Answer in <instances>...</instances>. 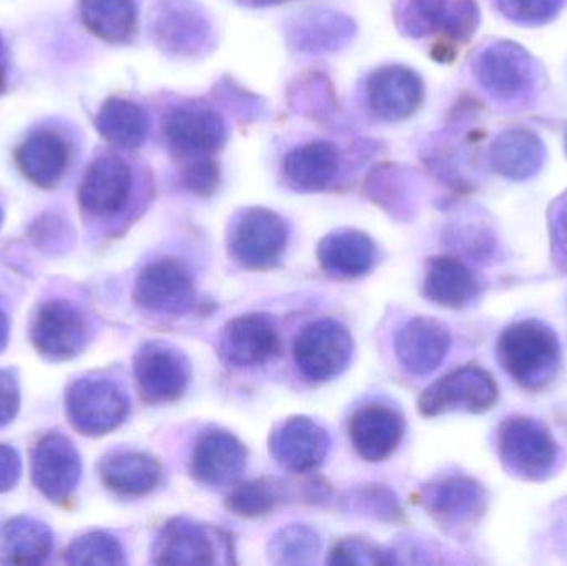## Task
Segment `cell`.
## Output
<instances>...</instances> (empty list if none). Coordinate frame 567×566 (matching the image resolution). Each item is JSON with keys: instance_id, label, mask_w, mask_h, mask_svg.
Masks as SVG:
<instances>
[{"instance_id": "9", "label": "cell", "mask_w": 567, "mask_h": 566, "mask_svg": "<svg viewBox=\"0 0 567 566\" xmlns=\"http://www.w3.org/2000/svg\"><path fill=\"white\" fill-rule=\"evenodd\" d=\"M70 422L85 435H103L122 424L128 412L126 395L113 382L82 379L66 398Z\"/></svg>"}, {"instance_id": "46", "label": "cell", "mask_w": 567, "mask_h": 566, "mask_svg": "<svg viewBox=\"0 0 567 566\" xmlns=\"http://www.w3.org/2000/svg\"><path fill=\"white\" fill-rule=\"evenodd\" d=\"M565 148H566V155H567V130H566V136H565Z\"/></svg>"}, {"instance_id": "43", "label": "cell", "mask_w": 567, "mask_h": 566, "mask_svg": "<svg viewBox=\"0 0 567 566\" xmlns=\"http://www.w3.org/2000/svg\"><path fill=\"white\" fill-rule=\"evenodd\" d=\"M7 47L3 43L2 37H0V89H2L3 82H6V73H7Z\"/></svg>"}, {"instance_id": "32", "label": "cell", "mask_w": 567, "mask_h": 566, "mask_svg": "<svg viewBox=\"0 0 567 566\" xmlns=\"http://www.w3.org/2000/svg\"><path fill=\"white\" fill-rule=\"evenodd\" d=\"M52 550V534L45 525L30 518H16L0 528L2 564H40Z\"/></svg>"}, {"instance_id": "40", "label": "cell", "mask_w": 567, "mask_h": 566, "mask_svg": "<svg viewBox=\"0 0 567 566\" xmlns=\"http://www.w3.org/2000/svg\"><path fill=\"white\" fill-rule=\"evenodd\" d=\"M19 388L9 372L0 371V428L9 424L19 411Z\"/></svg>"}, {"instance_id": "29", "label": "cell", "mask_w": 567, "mask_h": 566, "mask_svg": "<svg viewBox=\"0 0 567 566\" xmlns=\"http://www.w3.org/2000/svg\"><path fill=\"white\" fill-rule=\"evenodd\" d=\"M485 488L472 478H446L430 491V511L440 521L449 524H468L476 521L485 512Z\"/></svg>"}, {"instance_id": "37", "label": "cell", "mask_w": 567, "mask_h": 566, "mask_svg": "<svg viewBox=\"0 0 567 566\" xmlns=\"http://www.w3.org/2000/svg\"><path fill=\"white\" fill-rule=\"evenodd\" d=\"M499 12L522 25H542L558 16L563 0H496Z\"/></svg>"}, {"instance_id": "23", "label": "cell", "mask_w": 567, "mask_h": 566, "mask_svg": "<svg viewBox=\"0 0 567 566\" xmlns=\"http://www.w3.org/2000/svg\"><path fill=\"white\" fill-rule=\"evenodd\" d=\"M545 158V142L528 128L505 130L489 146L493 172L513 182H525L538 175Z\"/></svg>"}, {"instance_id": "12", "label": "cell", "mask_w": 567, "mask_h": 566, "mask_svg": "<svg viewBox=\"0 0 567 566\" xmlns=\"http://www.w3.org/2000/svg\"><path fill=\"white\" fill-rule=\"evenodd\" d=\"M156 43L173 55H195L212 39L203 10L189 0H162L153 13Z\"/></svg>"}, {"instance_id": "42", "label": "cell", "mask_w": 567, "mask_h": 566, "mask_svg": "<svg viewBox=\"0 0 567 566\" xmlns=\"http://www.w3.org/2000/svg\"><path fill=\"white\" fill-rule=\"evenodd\" d=\"M551 231L559 255L567 261V193L556 202L553 209Z\"/></svg>"}, {"instance_id": "2", "label": "cell", "mask_w": 567, "mask_h": 566, "mask_svg": "<svg viewBox=\"0 0 567 566\" xmlns=\"http://www.w3.org/2000/svg\"><path fill=\"white\" fill-rule=\"evenodd\" d=\"M402 27L409 35H440L435 56L450 59L475 33L480 12L476 0H402Z\"/></svg>"}, {"instance_id": "14", "label": "cell", "mask_w": 567, "mask_h": 566, "mask_svg": "<svg viewBox=\"0 0 567 566\" xmlns=\"http://www.w3.org/2000/svg\"><path fill=\"white\" fill-rule=\"evenodd\" d=\"M136 385L146 401L172 402L182 398L189 381V366L175 349L148 344L135 359Z\"/></svg>"}, {"instance_id": "38", "label": "cell", "mask_w": 567, "mask_h": 566, "mask_svg": "<svg viewBox=\"0 0 567 566\" xmlns=\"http://www.w3.org/2000/svg\"><path fill=\"white\" fill-rule=\"evenodd\" d=\"M329 562L332 565H383L389 564L390 558L367 542L343 541L336 545Z\"/></svg>"}, {"instance_id": "18", "label": "cell", "mask_w": 567, "mask_h": 566, "mask_svg": "<svg viewBox=\"0 0 567 566\" xmlns=\"http://www.w3.org/2000/svg\"><path fill=\"white\" fill-rule=\"evenodd\" d=\"M80 457L69 439L53 434L37 444L32 457L33 482L52 498L69 497L80 481Z\"/></svg>"}, {"instance_id": "24", "label": "cell", "mask_w": 567, "mask_h": 566, "mask_svg": "<svg viewBox=\"0 0 567 566\" xmlns=\"http://www.w3.org/2000/svg\"><path fill=\"white\" fill-rule=\"evenodd\" d=\"M340 153L330 142L303 143L290 150L284 158V175L293 188L319 192L326 188L339 172Z\"/></svg>"}, {"instance_id": "19", "label": "cell", "mask_w": 567, "mask_h": 566, "mask_svg": "<svg viewBox=\"0 0 567 566\" xmlns=\"http://www.w3.org/2000/svg\"><path fill=\"white\" fill-rule=\"evenodd\" d=\"M450 344L452 338L442 322L415 318L396 332L395 352L405 371L426 375L442 364Z\"/></svg>"}, {"instance_id": "47", "label": "cell", "mask_w": 567, "mask_h": 566, "mask_svg": "<svg viewBox=\"0 0 567 566\" xmlns=\"http://www.w3.org/2000/svg\"><path fill=\"white\" fill-rule=\"evenodd\" d=\"M0 222H2V212H0Z\"/></svg>"}, {"instance_id": "11", "label": "cell", "mask_w": 567, "mask_h": 566, "mask_svg": "<svg viewBox=\"0 0 567 566\" xmlns=\"http://www.w3.org/2000/svg\"><path fill=\"white\" fill-rule=\"evenodd\" d=\"M370 112L383 122L410 119L425 99L422 76L403 65L380 66L367 79Z\"/></svg>"}, {"instance_id": "13", "label": "cell", "mask_w": 567, "mask_h": 566, "mask_svg": "<svg viewBox=\"0 0 567 566\" xmlns=\"http://www.w3.org/2000/svg\"><path fill=\"white\" fill-rule=\"evenodd\" d=\"M195 298L192 272L176 259H158L140 272L135 299L155 312H182Z\"/></svg>"}, {"instance_id": "3", "label": "cell", "mask_w": 567, "mask_h": 566, "mask_svg": "<svg viewBox=\"0 0 567 566\" xmlns=\"http://www.w3.org/2000/svg\"><path fill=\"white\" fill-rule=\"evenodd\" d=\"M499 459L519 477L542 481L555 469L559 449L545 424L536 419L515 415L498 429Z\"/></svg>"}, {"instance_id": "20", "label": "cell", "mask_w": 567, "mask_h": 566, "mask_svg": "<svg viewBox=\"0 0 567 566\" xmlns=\"http://www.w3.org/2000/svg\"><path fill=\"white\" fill-rule=\"evenodd\" d=\"M405 422L402 415L386 405H365L350 419L349 438L360 457L382 462L402 442Z\"/></svg>"}, {"instance_id": "34", "label": "cell", "mask_w": 567, "mask_h": 566, "mask_svg": "<svg viewBox=\"0 0 567 566\" xmlns=\"http://www.w3.org/2000/svg\"><path fill=\"white\" fill-rule=\"evenodd\" d=\"M66 562L72 565H122V545L116 538L96 532L85 535L70 547Z\"/></svg>"}, {"instance_id": "4", "label": "cell", "mask_w": 567, "mask_h": 566, "mask_svg": "<svg viewBox=\"0 0 567 566\" xmlns=\"http://www.w3.org/2000/svg\"><path fill=\"white\" fill-rule=\"evenodd\" d=\"M472 69L480 85L502 102L528 95L538 79V65L532 53L512 40L485 47L473 59Z\"/></svg>"}, {"instance_id": "25", "label": "cell", "mask_w": 567, "mask_h": 566, "mask_svg": "<svg viewBox=\"0 0 567 566\" xmlns=\"http://www.w3.org/2000/svg\"><path fill=\"white\" fill-rule=\"evenodd\" d=\"M423 292L433 305L462 309L476 298L478 285L465 263L452 256H439L429 263Z\"/></svg>"}, {"instance_id": "41", "label": "cell", "mask_w": 567, "mask_h": 566, "mask_svg": "<svg viewBox=\"0 0 567 566\" xmlns=\"http://www.w3.org/2000/svg\"><path fill=\"white\" fill-rule=\"evenodd\" d=\"M20 477V459L13 449L0 445V492L9 491Z\"/></svg>"}, {"instance_id": "8", "label": "cell", "mask_w": 567, "mask_h": 566, "mask_svg": "<svg viewBox=\"0 0 567 566\" xmlns=\"http://www.w3.org/2000/svg\"><path fill=\"white\" fill-rule=\"evenodd\" d=\"M163 135L169 150L183 162L213 158L226 142V123L208 106H179L168 113Z\"/></svg>"}, {"instance_id": "39", "label": "cell", "mask_w": 567, "mask_h": 566, "mask_svg": "<svg viewBox=\"0 0 567 566\" xmlns=\"http://www.w3.org/2000/svg\"><path fill=\"white\" fill-rule=\"evenodd\" d=\"M186 188L199 196H209L218 189L219 165L215 158L193 159L186 162L183 169Z\"/></svg>"}, {"instance_id": "6", "label": "cell", "mask_w": 567, "mask_h": 566, "mask_svg": "<svg viewBox=\"0 0 567 566\" xmlns=\"http://www.w3.org/2000/svg\"><path fill=\"white\" fill-rule=\"evenodd\" d=\"M289 228L282 216L268 208H249L233 226L229 249L239 265L268 269L286 251Z\"/></svg>"}, {"instance_id": "17", "label": "cell", "mask_w": 567, "mask_h": 566, "mask_svg": "<svg viewBox=\"0 0 567 566\" xmlns=\"http://www.w3.org/2000/svg\"><path fill=\"white\" fill-rule=\"evenodd\" d=\"M281 348L278 329L262 315L233 319L221 339V354L229 364L251 368L275 358Z\"/></svg>"}, {"instance_id": "33", "label": "cell", "mask_w": 567, "mask_h": 566, "mask_svg": "<svg viewBox=\"0 0 567 566\" xmlns=\"http://www.w3.org/2000/svg\"><path fill=\"white\" fill-rule=\"evenodd\" d=\"M278 502L279 495L271 482L252 481L233 488L226 505L233 514L252 518L269 514Z\"/></svg>"}, {"instance_id": "10", "label": "cell", "mask_w": 567, "mask_h": 566, "mask_svg": "<svg viewBox=\"0 0 567 566\" xmlns=\"http://www.w3.org/2000/svg\"><path fill=\"white\" fill-rule=\"evenodd\" d=\"M132 186L128 163L115 153H103L86 168L80 185V205L99 218L118 215L128 205Z\"/></svg>"}, {"instance_id": "26", "label": "cell", "mask_w": 567, "mask_h": 566, "mask_svg": "<svg viewBox=\"0 0 567 566\" xmlns=\"http://www.w3.org/2000/svg\"><path fill=\"white\" fill-rule=\"evenodd\" d=\"M317 255L320 265L330 275L357 278L365 275L375 263V245L363 233L342 229L323 238Z\"/></svg>"}, {"instance_id": "1", "label": "cell", "mask_w": 567, "mask_h": 566, "mask_svg": "<svg viewBox=\"0 0 567 566\" xmlns=\"http://www.w3.org/2000/svg\"><path fill=\"white\" fill-rule=\"evenodd\" d=\"M499 364L526 391L551 384L561 364V344L551 326L523 319L502 332L496 346Z\"/></svg>"}, {"instance_id": "7", "label": "cell", "mask_w": 567, "mask_h": 566, "mask_svg": "<svg viewBox=\"0 0 567 566\" xmlns=\"http://www.w3.org/2000/svg\"><path fill=\"white\" fill-rule=\"evenodd\" d=\"M352 346V336L342 325L323 319L299 332L293 358L309 381H329L349 366Z\"/></svg>"}, {"instance_id": "15", "label": "cell", "mask_w": 567, "mask_h": 566, "mask_svg": "<svg viewBox=\"0 0 567 566\" xmlns=\"http://www.w3.org/2000/svg\"><path fill=\"white\" fill-rule=\"evenodd\" d=\"M32 339L47 358L69 359L79 354L85 344V321L70 302L50 301L37 312Z\"/></svg>"}, {"instance_id": "30", "label": "cell", "mask_w": 567, "mask_h": 566, "mask_svg": "<svg viewBox=\"0 0 567 566\" xmlns=\"http://www.w3.org/2000/svg\"><path fill=\"white\" fill-rule=\"evenodd\" d=\"M80 17L90 32L110 43H126L138 29L135 0H80Z\"/></svg>"}, {"instance_id": "35", "label": "cell", "mask_w": 567, "mask_h": 566, "mask_svg": "<svg viewBox=\"0 0 567 566\" xmlns=\"http://www.w3.org/2000/svg\"><path fill=\"white\" fill-rule=\"evenodd\" d=\"M349 20L337 13H320L312 23H306L299 30L300 49L316 52V50H329L337 45L342 37L349 32Z\"/></svg>"}, {"instance_id": "21", "label": "cell", "mask_w": 567, "mask_h": 566, "mask_svg": "<svg viewBox=\"0 0 567 566\" xmlns=\"http://www.w3.org/2000/svg\"><path fill=\"white\" fill-rule=\"evenodd\" d=\"M245 469V445L229 432L209 431L196 442L192 472L203 484L213 487L235 484Z\"/></svg>"}, {"instance_id": "44", "label": "cell", "mask_w": 567, "mask_h": 566, "mask_svg": "<svg viewBox=\"0 0 567 566\" xmlns=\"http://www.w3.org/2000/svg\"><path fill=\"white\" fill-rule=\"evenodd\" d=\"M7 335H9V328H7V318L3 315L2 309H0V349L6 346Z\"/></svg>"}, {"instance_id": "36", "label": "cell", "mask_w": 567, "mask_h": 566, "mask_svg": "<svg viewBox=\"0 0 567 566\" xmlns=\"http://www.w3.org/2000/svg\"><path fill=\"white\" fill-rule=\"evenodd\" d=\"M319 550V541L310 528L293 525L286 528L272 542V555L281 564H303L309 562Z\"/></svg>"}, {"instance_id": "27", "label": "cell", "mask_w": 567, "mask_h": 566, "mask_svg": "<svg viewBox=\"0 0 567 566\" xmlns=\"http://www.w3.org/2000/svg\"><path fill=\"white\" fill-rule=\"evenodd\" d=\"M155 562L162 565H213L215 545L205 528L186 521H173L156 538Z\"/></svg>"}, {"instance_id": "28", "label": "cell", "mask_w": 567, "mask_h": 566, "mask_svg": "<svg viewBox=\"0 0 567 566\" xmlns=\"http://www.w3.org/2000/svg\"><path fill=\"white\" fill-rule=\"evenodd\" d=\"M96 128L116 148H140L150 133L148 113L138 103L115 96L100 109Z\"/></svg>"}, {"instance_id": "16", "label": "cell", "mask_w": 567, "mask_h": 566, "mask_svg": "<svg viewBox=\"0 0 567 566\" xmlns=\"http://www.w3.org/2000/svg\"><path fill=\"white\" fill-rule=\"evenodd\" d=\"M269 445L281 467L296 474H306L322 464L330 441L327 432L316 422L293 418L276 429Z\"/></svg>"}, {"instance_id": "22", "label": "cell", "mask_w": 567, "mask_h": 566, "mask_svg": "<svg viewBox=\"0 0 567 566\" xmlns=\"http://www.w3.org/2000/svg\"><path fill=\"white\" fill-rule=\"evenodd\" d=\"M23 176L42 188H53L66 173L72 158L69 140L55 130L30 133L16 153Z\"/></svg>"}, {"instance_id": "45", "label": "cell", "mask_w": 567, "mask_h": 566, "mask_svg": "<svg viewBox=\"0 0 567 566\" xmlns=\"http://www.w3.org/2000/svg\"><path fill=\"white\" fill-rule=\"evenodd\" d=\"M249 2L255 3V6H271V3L284 2V0H249Z\"/></svg>"}, {"instance_id": "31", "label": "cell", "mask_w": 567, "mask_h": 566, "mask_svg": "<svg viewBox=\"0 0 567 566\" xmlns=\"http://www.w3.org/2000/svg\"><path fill=\"white\" fill-rule=\"evenodd\" d=\"M102 481L106 487L123 495H145L162 478V465L152 455L116 454L103 461Z\"/></svg>"}, {"instance_id": "5", "label": "cell", "mask_w": 567, "mask_h": 566, "mask_svg": "<svg viewBox=\"0 0 567 566\" xmlns=\"http://www.w3.org/2000/svg\"><path fill=\"white\" fill-rule=\"evenodd\" d=\"M498 394V384L486 369L462 366L426 388L419 408L426 418L455 411L483 414L495 408Z\"/></svg>"}]
</instances>
